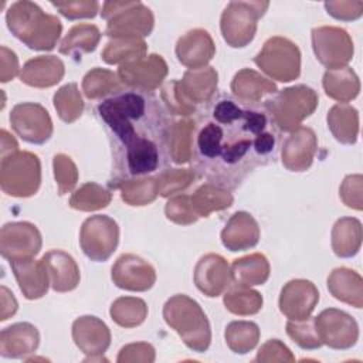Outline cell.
I'll use <instances>...</instances> for the list:
<instances>
[{"label": "cell", "mask_w": 363, "mask_h": 363, "mask_svg": "<svg viewBox=\"0 0 363 363\" xmlns=\"http://www.w3.org/2000/svg\"><path fill=\"white\" fill-rule=\"evenodd\" d=\"M176 54L182 64L199 68L211 60L214 54L213 40L204 30L189 31L177 41Z\"/></svg>", "instance_id": "ffe728a7"}, {"label": "cell", "mask_w": 363, "mask_h": 363, "mask_svg": "<svg viewBox=\"0 0 363 363\" xmlns=\"http://www.w3.org/2000/svg\"><path fill=\"white\" fill-rule=\"evenodd\" d=\"M259 228L257 221L244 211L233 214L221 233V241L230 251H242L257 245Z\"/></svg>", "instance_id": "2e32d148"}, {"label": "cell", "mask_w": 363, "mask_h": 363, "mask_svg": "<svg viewBox=\"0 0 363 363\" xmlns=\"http://www.w3.org/2000/svg\"><path fill=\"white\" fill-rule=\"evenodd\" d=\"M0 182L4 193L17 197L35 194L40 186V162L35 155L28 152L10 153L1 157Z\"/></svg>", "instance_id": "8992f818"}, {"label": "cell", "mask_w": 363, "mask_h": 363, "mask_svg": "<svg viewBox=\"0 0 363 363\" xmlns=\"http://www.w3.org/2000/svg\"><path fill=\"white\" fill-rule=\"evenodd\" d=\"M163 316L190 349L199 353L207 350L211 339L210 325L196 301L186 295H176L164 303Z\"/></svg>", "instance_id": "277c9868"}, {"label": "cell", "mask_w": 363, "mask_h": 363, "mask_svg": "<svg viewBox=\"0 0 363 363\" xmlns=\"http://www.w3.org/2000/svg\"><path fill=\"white\" fill-rule=\"evenodd\" d=\"M10 267L18 282V286L27 299L41 298L47 292V271L43 261L24 258L10 261Z\"/></svg>", "instance_id": "d6986e66"}, {"label": "cell", "mask_w": 363, "mask_h": 363, "mask_svg": "<svg viewBox=\"0 0 363 363\" xmlns=\"http://www.w3.org/2000/svg\"><path fill=\"white\" fill-rule=\"evenodd\" d=\"M118 237L119 228L115 220L108 216H94L84 221L79 242L88 258L101 262L113 254Z\"/></svg>", "instance_id": "ba28073f"}, {"label": "cell", "mask_w": 363, "mask_h": 363, "mask_svg": "<svg viewBox=\"0 0 363 363\" xmlns=\"http://www.w3.org/2000/svg\"><path fill=\"white\" fill-rule=\"evenodd\" d=\"M258 326L252 322H231L225 329V340L235 353H247L258 342Z\"/></svg>", "instance_id": "83f0119b"}, {"label": "cell", "mask_w": 363, "mask_h": 363, "mask_svg": "<svg viewBox=\"0 0 363 363\" xmlns=\"http://www.w3.org/2000/svg\"><path fill=\"white\" fill-rule=\"evenodd\" d=\"M109 201V191L95 183H86L72 196L69 206L78 210H96L101 207H106Z\"/></svg>", "instance_id": "1f68e13d"}, {"label": "cell", "mask_w": 363, "mask_h": 363, "mask_svg": "<svg viewBox=\"0 0 363 363\" xmlns=\"http://www.w3.org/2000/svg\"><path fill=\"white\" fill-rule=\"evenodd\" d=\"M121 84L116 78V75L111 71L106 72L104 81H96L94 74L89 71L84 78V92L89 99H96L101 96H108L112 92L121 89Z\"/></svg>", "instance_id": "836d02e7"}, {"label": "cell", "mask_w": 363, "mask_h": 363, "mask_svg": "<svg viewBox=\"0 0 363 363\" xmlns=\"http://www.w3.org/2000/svg\"><path fill=\"white\" fill-rule=\"evenodd\" d=\"M96 113L111 146V187L162 172L173 160V113L153 91L122 86L102 98Z\"/></svg>", "instance_id": "7a4b0ae2"}, {"label": "cell", "mask_w": 363, "mask_h": 363, "mask_svg": "<svg viewBox=\"0 0 363 363\" xmlns=\"http://www.w3.org/2000/svg\"><path fill=\"white\" fill-rule=\"evenodd\" d=\"M145 48H146L145 43L138 41V40H133L132 43H129L126 45L118 44V43H109L106 45L102 57L108 64H116L123 58L135 61V60L142 58Z\"/></svg>", "instance_id": "e575fe53"}, {"label": "cell", "mask_w": 363, "mask_h": 363, "mask_svg": "<svg viewBox=\"0 0 363 363\" xmlns=\"http://www.w3.org/2000/svg\"><path fill=\"white\" fill-rule=\"evenodd\" d=\"M167 72L166 62L160 55H149L146 60H135L133 64L128 62L119 68V75L126 86L152 91L160 85Z\"/></svg>", "instance_id": "4fadbf2b"}, {"label": "cell", "mask_w": 363, "mask_h": 363, "mask_svg": "<svg viewBox=\"0 0 363 363\" xmlns=\"http://www.w3.org/2000/svg\"><path fill=\"white\" fill-rule=\"evenodd\" d=\"M54 174L58 183V194H65L77 183V169L68 156L57 155L54 157Z\"/></svg>", "instance_id": "d590c367"}, {"label": "cell", "mask_w": 363, "mask_h": 363, "mask_svg": "<svg viewBox=\"0 0 363 363\" xmlns=\"http://www.w3.org/2000/svg\"><path fill=\"white\" fill-rule=\"evenodd\" d=\"M0 251L10 261L31 258L40 251L41 237L30 223H7L1 228Z\"/></svg>", "instance_id": "30bf717a"}, {"label": "cell", "mask_w": 363, "mask_h": 363, "mask_svg": "<svg viewBox=\"0 0 363 363\" xmlns=\"http://www.w3.org/2000/svg\"><path fill=\"white\" fill-rule=\"evenodd\" d=\"M316 138L312 129L301 128L286 136L282 143V163L294 172L306 170L313 159Z\"/></svg>", "instance_id": "9a60e30c"}, {"label": "cell", "mask_w": 363, "mask_h": 363, "mask_svg": "<svg viewBox=\"0 0 363 363\" xmlns=\"http://www.w3.org/2000/svg\"><path fill=\"white\" fill-rule=\"evenodd\" d=\"M64 75V64L57 57H37L23 67L20 74L21 82L31 86H51L61 81Z\"/></svg>", "instance_id": "44dd1931"}, {"label": "cell", "mask_w": 363, "mask_h": 363, "mask_svg": "<svg viewBox=\"0 0 363 363\" xmlns=\"http://www.w3.org/2000/svg\"><path fill=\"white\" fill-rule=\"evenodd\" d=\"M231 203H233V196L228 193V190H224L210 183L201 186L191 196V204L197 211L199 217H207V214L211 210L230 207Z\"/></svg>", "instance_id": "484cf974"}, {"label": "cell", "mask_w": 363, "mask_h": 363, "mask_svg": "<svg viewBox=\"0 0 363 363\" xmlns=\"http://www.w3.org/2000/svg\"><path fill=\"white\" fill-rule=\"evenodd\" d=\"M189 201H190V197H187V196H179V197L169 200V203L166 204L167 218L173 220L179 224H189V223L196 221L197 214L193 213L194 207Z\"/></svg>", "instance_id": "74e56055"}, {"label": "cell", "mask_w": 363, "mask_h": 363, "mask_svg": "<svg viewBox=\"0 0 363 363\" xmlns=\"http://www.w3.org/2000/svg\"><path fill=\"white\" fill-rule=\"evenodd\" d=\"M354 223H356V218H342L336 221L333 228V237H346V238H333V251L336 255L352 257L359 251L352 245V240L349 238Z\"/></svg>", "instance_id": "8d00e7d4"}, {"label": "cell", "mask_w": 363, "mask_h": 363, "mask_svg": "<svg viewBox=\"0 0 363 363\" xmlns=\"http://www.w3.org/2000/svg\"><path fill=\"white\" fill-rule=\"evenodd\" d=\"M51 4L55 9H58L60 13L69 20L82 18V17H94L99 7V4L96 1H68V3L51 1Z\"/></svg>", "instance_id": "f35d334b"}, {"label": "cell", "mask_w": 363, "mask_h": 363, "mask_svg": "<svg viewBox=\"0 0 363 363\" xmlns=\"http://www.w3.org/2000/svg\"><path fill=\"white\" fill-rule=\"evenodd\" d=\"M101 33L98 27L89 24H79L69 30L60 45V52L67 55H81V52H91L96 48Z\"/></svg>", "instance_id": "d4e9b609"}, {"label": "cell", "mask_w": 363, "mask_h": 363, "mask_svg": "<svg viewBox=\"0 0 363 363\" xmlns=\"http://www.w3.org/2000/svg\"><path fill=\"white\" fill-rule=\"evenodd\" d=\"M231 89L234 91L235 96L241 99L259 102L264 95L275 94L277 86L268 79L258 75L255 71L242 69L235 74Z\"/></svg>", "instance_id": "603a6c76"}, {"label": "cell", "mask_w": 363, "mask_h": 363, "mask_svg": "<svg viewBox=\"0 0 363 363\" xmlns=\"http://www.w3.org/2000/svg\"><path fill=\"white\" fill-rule=\"evenodd\" d=\"M286 333L296 342L302 349H318L323 345L320 340L316 326H315V319L305 318V319H298V320H289L286 323Z\"/></svg>", "instance_id": "d6a6232c"}, {"label": "cell", "mask_w": 363, "mask_h": 363, "mask_svg": "<svg viewBox=\"0 0 363 363\" xmlns=\"http://www.w3.org/2000/svg\"><path fill=\"white\" fill-rule=\"evenodd\" d=\"M225 308L237 315L257 313L262 306V296L257 291L244 288V285L234 286L224 295Z\"/></svg>", "instance_id": "f1b7e54d"}, {"label": "cell", "mask_w": 363, "mask_h": 363, "mask_svg": "<svg viewBox=\"0 0 363 363\" xmlns=\"http://www.w3.org/2000/svg\"><path fill=\"white\" fill-rule=\"evenodd\" d=\"M6 21L9 30L31 50H52L61 33L60 20L31 1L11 4Z\"/></svg>", "instance_id": "3957f363"}, {"label": "cell", "mask_w": 363, "mask_h": 363, "mask_svg": "<svg viewBox=\"0 0 363 363\" xmlns=\"http://www.w3.org/2000/svg\"><path fill=\"white\" fill-rule=\"evenodd\" d=\"M111 316L121 326H136L145 320L146 303L136 298H119L112 303Z\"/></svg>", "instance_id": "f546056e"}, {"label": "cell", "mask_w": 363, "mask_h": 363, "mask_svg": "<svg viewBox=\"0 0 363 363\" xmlns=\"http://www.w3.org/2000/svg\"><path fill=\"white\" fill-rule=\"evenodd\" d=\"M41 261L45 267L47 275L50 277V282L54 291L67 292L78 285L79 271L74 259L68 254L60 250H52L47 252L41 258Z\"/></svg>", "instance_id": "e0dca14e"}, {"label": "cell", "mask_w": 363, "mask_h": 363, "mask_svg": "<svg viewBox=\"0 0 363 363\" xmlns=\"http://www.w3.org/2000/svg\"><path fill=\"white\" fill-rule=\"evenodd\" d=\"M194 282L207 296H218L231 284V274L225 259L214 254L203 257L196 265Z\"/></svg>", "instance_id": "5bb4252c"}, {"label": "cell", "mask_w": 363, "mask_h": 363, "mask_svg": "<svg viewBox=\"0 0 363 363\" xmlns=\"http://www.w3.org/2000/svg\"><path fill=\"white\" fill-rule=\"evenodd\" d=\"M35 326L30 323H16L1 330L0 335V353L3 357H24L27 353H33L37 346L38 340H23L24 337L35 333Z\"/></svg>", "instance_id": "7402d4cb"}, {"label": "cell", "mask_w": 363, "mask_h": 363, "mask_svg": "<svg viewBox=\"0 0 363 363\" xmlns=\"http://www.w3.org/2000/svg\"><path fill=\"white\" fill-rule=\"evenodd\" d=\"M231 274L234 281L240 285H262L269 277V265L264 255L252 254L234 259Z\"/></svg>", "instance_id": "cb8c5ba5"}, {"label": "cell", "mask_w": 363, "mask_h": 363, "mask_svg": "<svg viewBox=\"0 0 363 363\" xmlns=\"http://www.w3.org/2000/svg\"><path fill=\"white\" fill-rule=\"evenodd\" d=\"M279 129L264 102L220 94L193 125L190 162L207 183L235 190L257 167L275 162Z\"/></svg>", "instance_id": "6da1fadb"}, {"label": "cell", "mask_w": 363, "mask_h": 363, "mask_svg": "<svg viewBox=\"0 0 363 363\" xmlns=\"http://www.w3.org/2000/svg\"><path fill=\"white\" fill-rule=\"evenodd\" d=\"M323 88L326 94L335 99H339V91L342 88L343 101H349L357 95L359 82L354 72L346 67L343 69L326 71L323 77Z\"/></svg>", "instance_id": "4316f807"}, {"label": "cell", "mask_w": 363, "mask_h": 363, "mask_svg": "<svg viewBox=\"0 0 363 363\" xmlns=\"http://www.w3.org/2000/svg\"><path fill=\"white\" fill-rule=\"evenodd\" d=\"M264 105L279 130H292L315 111L318 96L312 88L298 85L282 89Z\"/></svg>", "instance_id": "5b68a950"}, {"label": "cell", "mask_w": 363, "mask_h": 363, "mask_svg": "<svg viewBox=\"0 0 363 363\" xmlns=\"http://www.w3.org/2000/svg\"><path fill=\"white\" fill-rule=\"evenodd\" d=\"M320 315L336 328L318 330V335L323 343L333 349H347L356 343L357 325L350 315L336 309H326Z\"/></svg>", "instance_id": "ac0fdd59"}, {"label": "cell", "mask_w": 363, "mask_h": 363, "mask_svg": "<svg viewBox=\"0 0 363 363\" xmlns=\"http://www.w3.org/2000/svg\"><path fill=\"white\" fill-rule=\"evenodd\" d=\"M54 105L58 111L60 118L64 122H72L78 116H81L84 109V102L78 92L77 84H68L62 86L54 95Z\"/></svg>", "instance_id": "4dcf8cb0"}, {"label": "cell", "mask_w": 363, "mask_h": 363, "mask_svg": "<svg viewBox=\"0 0 363 363\" xmlns=\"http://www.w3.org/2000/svg\"><path fill=\"white\" fill-rule=\"evenodd\" d=\"M268 6V1H231L221 16L224 40L231 47H245L254 38L257 20Z\"/></svg>", "instance_id": "52a82bcc"}, {"label": "cell", "mask_w": 363, "mask_h": 363, "mask_svg": "<svg viewBox=\"0 0 363 363\" xmlns=\"http://www.w3.org/2000/svg\"><path fill=\"white\" fill-rule=\"evenodd\" d=\"M112 279L122 288L129 291H146L155 284V269L142 258L135 255H122L112 267Z\"/></svg>", "instance_id": "7c38bea8"}, {"label": "cell", "mask_w": 363, "mask_h": 363, "mask_svg": "<svg viewBox=\"0 0 363 363\" xmlns=\"http://www.w3.org/2000/svg\"><path fill=\"white\" fill-rule=\"evenodd\" d=\"M319 292L315 285L305 279H295L288 282L279 296V309L291 320L309 318L316 302Z\"/></svg>", "instance_id": "8fae6325"}, {"label": "cell", "mask_w": 363, "mask_h": 363, "mask_svg": "<svg viewBox=\"0 0 363 363\" xmlns=\"http://www.w3.org/2000/svg\"><path fill=\"white\" fill-rule=\"evenodd\" d=\"M10 123L14 132L26 142L41 145L52 133V123L48 112L38 104L24 102L13 108Z\"/></svg>", "instance_id": "9c48e42d"}]
</instances>
